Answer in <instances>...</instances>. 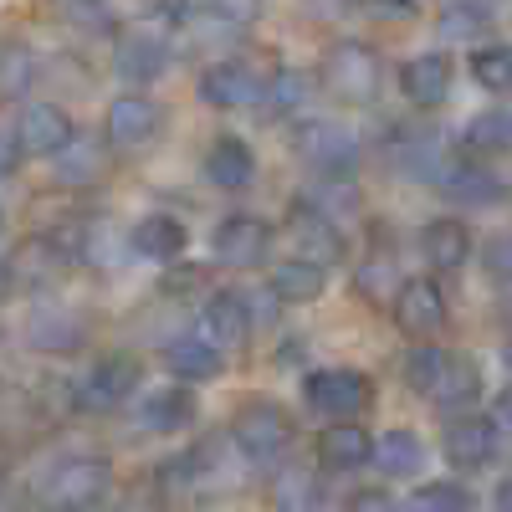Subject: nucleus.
Returning a JSON list of instances; mask_svg holds the SVG:
<instances>
[{
  "label": "nucleus",
  "mask_w": 512,
  "mask_h": 512,
  "mask_svg": "<svg viewBox=\"0 0 512 512\" xmlns=\"http://www.w3.org/2000/svg\"><path fill=\"white\" fill-rule=\"evenodd\" d=\"M461 149L477 159H497L512 149V108H487L461 128Z\"/></svg>",
  "instance_id": "bb28decb"
},
{
  "label": "nucleus",
  "mask_w": 512,
  "mask_h": 512,
  "mask_svg": "<svg viewBox=\"0 0 512 512\" xmlns=\"http://www.w3.org/2000/svg\"><path fill=\"white\" fill-rule=\"evenodd\" d=\"M487 26H492V16H487V6H477V0H456V6H446L441 21H436V31L446 41H477Z\"/></svg>",
  "instance_id": "72a5a7b5"
},
{
  "label": "nucleus",
  "mask_w": 512,
  "mask_h": 512,
  "mask_svg": "<svg viewBox=\"0 0 512 512\" xmlns=\"http://www.w3.org/2000/svg\"><path fill=\"white\" fill-rule=\"evenodd\" d=\"M267 251H272V226L262 216H226L221 231H216V262L221 267H262L267 262Z\"/></svg>",
  "instance_id": "9d476101"
},
{
  "label": "nucleus",
  "mask_w": 512,
  "mask_h": 512,
  "mask_svg": "<svg viewBox=\"0 0 512 512\" xmlns=\"http://www.w3.org/2000/svg\"><path fill=\"white\" fill-rule=\"evenodd\" d=\"M395 164H400V175L410 180H436L441 175V139L436 134H415V128H400L395 134Z\"/></svg>",
  "instance_id": "cd10ccee"
},
{
  "label": "nucleus",
  "mask_w": 512,
  "mask_h": 512,
  "mask_svg": "<svg viewBox=\"0 0 512 512\" xmlns=\"http://www.w3.org/2000/svg\"><path fill=\"white\" fill-rule=\"evenodd\" d=\"M492 415H497V420H492L497 431H502V425L512 431V390H502V395H497V410H492Z\"/></svg>",
  "instance_id": "de8ad7c7"
},
{
  "label": "nucleus",
  "mask_w": 512,
  "mask_h": 512,
  "mask_svg": "<svg viewBox=\"0 0 512 512\" xmlns=\"http://www.w3.org/2000/svg\"><path fill=\"white\" fill-rule=\"evenodd\" d=\"M323 88L338 103H374L379 93V57L364 41H338V47L323 57Z\"/></svg>",
  "instance_id": "39448f33"
},
{
  "label": "nucleus",
  "mask_w": 512,
  "mask_h": 512,
  "mask_svg": "<svg viewBox=\"0 0 512 512\" xmlns=\"http://www.w3.org/2000/svg\"><path fill=\"white\" fill-rule=\"evenodd\" d=\"M57 159V185H93L103 175V149L98 144H82L77 134L67 139V149L52 154Z\"/></svg>",
  "instance_id": "2f4dec72"
},
{
  "label": "nucleus",
  "mask_w": 512,
  "mask_h": 512,
  "mask_svg": "<svg viewBox=\"0 0 512 512\" xmlns=\"http://www.w3.org/2000/svg\"><path fill=\"white\" fill-rule=\"evenodd\" d=\"M16 512H57V507H52V502H47V497H41V502H21V507H16Z\"/></svg>",
  "instance_id": "8fccbe9b"
},
{
  "label": "nucleus",
  "mask_w": 512,
  "mask_h": 512,
  "mask_svg": "<svg viewBox=\"0 0 512 512\" xmlns=\"http://www.w3.org/2000/svg\"><path fill=\"white\" fill-rule=\"evenodd\" d=\"M82 318L67 313V308H36L26 318V344L41 349V354H77L82 349Z\"/></svg>",
  "instance_id": "6ab92c4d"
},
{
  "label": "nucleus",
  "mask_w": 512,
  "mask_h": 512,
  "mask_svg": "<svg viewBox=\"0 0 512 512\" xmlns=\"http://www.w3.org/2000/svg\"><path fill=\"white\" fill-rule=\"evenodd\" d=\"M349 512H395V497H390V492L364 487V492H354V497H349Z\"/></svg>",
  "instance_id": "c03bdc74"
},
{
  "label": "nucleus",
  "mask_w": 512,
  "mask_h": 512,
  "mask_svg": "<svg viewBox=\"0 0 512 512\" xmlns=\"http://www.w3.org/2000/svg\"><path fill=\"white\" fill-rule=\"evenodd\" d=\"M482 262H487L492 282H512V236H492L487 251H482Z\"/></svg>",
  "instance_id": "79ce46f5"
},
{
  "label": "nucleus",
  "mask_w": 512,
  "mask_h": 512,
  "mask_svg": "<svg viewBox=\"0 0 512 512\" xmlns=\"http://www.w3.org/2000/svg\"><path fill=\"white\" fill-rule=\"evenodd\" d=\"M502 359H507V369H512V349H507V354H502Z\"/></svg>",
  "instance_id": "864d4df0"
},
{
  "label": "nucleus",
  "mask_w": 512,
  "mask_h": 512,
  "mask_svg": "<svg viewBox=\"0 0 512 512\" xmlns=\"http://www.w3.org/2000/svg\"><path fill=\"white\" fill-rule=\"evenodd\" d=\"M164 67H169V47L159 36H144V31L123 36L118 52H113V72L128 82V88H149L154 77H164Z\"/></svg>",
  "instance_id": "dca6fc26"
},
{
  "label": "nucleus",
  "mask_w": 512,
  "mask_h": 512,
  "mask_svg": "<svg viewBox=\"0 0 512 512\" xmlns=\"http://www.w3.org/2000/svg\"><path fill=\"white\" fill-rule=\"evenodd\" d=\"M0 231H6V221H0Z\"/></svg>",
  "instance_id": "5fc2aeb1"
},
{
  "label": "nucleus",
  "mask_w": 512,
  "mask_h": 512,
  "mask_svg": "<svg viewBox=\"0 0 512 512\" xmlns=\"http://www.w3.org/2000/svg\"><path fill=\"white\" fill-rule=\"evenodd\" d=\"M292 149L303 164L323 169L328 180H349L359 159H364V144L354 128L344 123H328V118H308V123H297V134H292Z\"/></svg>",
  "instance_id": "f257e3e1"
},
{
  "label": "nucleus",
  "mask_w": 512,
  "mask_h": 512,
  "mask_svg": "<svg viewBox=\"0 0 512 512\" xmlns=\"http://www.w3.org/2000/svg\"><path fill=\"white\" fill-rule=\"evenodd\" d=\"M436 185H441V190H446V200H456V205H497V200H502V180H497V169H482L477 159L441 164Z\"/></svg>",
  "instance_id": "f3484780"
},
{
  "label": "nucleus",
  "mask_w": 512,
  "mask_h": 512,
  "mask_svg": "<svg viewBox=\"0 0 512 512\" xmlns=\"http://www.w3.org/2000/svg\"><path fill=\"white\" fill-rule=\"evenodd\" d=\"M420 251L436 272H456L466 256H472V231H466L456 216H441V221H431L420 231Z\"/></svg>",
  "instance_id": "a878e982"
},
{
  "label": "nucleus",
  "mask_w": 512,
  "mask_h": 512,
  "mask_svg": "<svg viewBox=\"0 0 512 512\" xmlns=\"http://www.w3.org/2000/svg\"><path fill=\"white\" fill-rule=\"evenodd\" d=\"M134 256H149V262H180L185 246H190V231L175 221V216H144L128 236Z\"/></svg>",
  "instance_id": "393cba45"
},
{
  "label": "nucleus",
  "mask_w": 512,
  "mask_h": 512,
  "mask_svg": "<svg viewBox=\"0 0 512 512\" xmlns=\"http://www.w3.org/2000/svg\"><path fill=\"white\" fill-rule=\"evenodd\" d=\"M431 395L436 405H446V410H461V405H472L477 395H482V369H477V359L472 354H441V369H436V379H431Z\"/></svg>",
  "instance_id": "aec40b11"
},
{
  "label": "nucleus",
  "mask_w": 512,
  "mask_h": 512,
  "mask_svg": "<svg viewBox=\"0 0 512 512\" xmlns=\"http://www.w3.org/2000/svg\"><path fill=\"white\" fill-rule=\"evenodd\" d=\"M231 441L246 461H272L292 446V415L272 400H246L231 420Z\"/></svg>",
  "instance_id": "20e7f679"
},
{
  "label": "nucleus",
  "mask_w": 512,
  "mask_h": 512,
  "mask_svg": "<svg viewBox=\"0 0 512 512\" xmlns=\"http://www.w3.org/2000/svg\"><path fill=\"white\" fill-rule=\"evenodd\" d=\"M364 11L369 16H384V21H405L415 6H410V0H364Z\"/></svg>",
  "instance_id": "49530a36"
},
{
  "label": "nucleus",
  "mask_w": 512,
  "mask_h": 512,
  "mask_svg": "<svg viewBox=\"0 0 512 512\" xmlns=\"http://www.w3.org/2000/svg\"><path fill=\"white\" fill-rule=\"evenodd\" d=\"M200 98L210 108H226L231 113V108H246V103L262 98V82H256V72L246 62H210L200 72Z\"/></svg>",
  "instance_id": "4468645a"
},
{
  "label": "nucleus",
  "mask_w": 512,
  "mask_h": 512,
  "mask_svg": "<svg viewBox=\"0 0 512 512\" xmlns=\"http://www.w3.org/2000/svg\"><path fill=\"white\" fill-rule=\"evenodd\" d=\"M441 451H446L451 466H461V472H477V466H487L497 456V425L487 415H461V420L446 425Z\"/></svg>",
  "instance_id": "ddd939ff"
},
{
  "label": "nucleus",
  "mask_w": 512,
  "mask_h": 512,
  "mask_svg": "<svg viewBox=\"0 0 512 512\" xmlns=\"http://www.w3.org/2000/svg\"><path fill=\"white\" fill-rule=\"evenodd\" d=\"M395 282V267L390 262H369V267H359V277H354V287L364 292V297H374V287H390Z\"/></svg>",
  "instance_id": "37998d69"
},
{
  "label": "nucleus",
  "mask_w": 512,
  "mask_h": 512,
  "mask_svg": "<svg viewBox=\"0 0 512 512\" xmlns=\"http://www.w3.org/2000/svg\"><path fill=\"white\" fill-rule=\"evenodd\" d=\"M323 287H328V267L308 262V256H292V262H282L272 272V292L282 297V303H313Z\"/></svg>",
  "instance_id": "c756f323"
},
{
  "label": "nucleus",
  "mask_w": 512,
  "mask_h": 512,
  "mask_svg": "<svg viewBox=\"0 0 512 512\" xmlns=\"http://www.w3.org/2000/svg\"><path fill=\"white\" fill-rule=\"evenodd\" d=\"M103 128H108V144H113V149H128V154H134V149H144V144L159 139L164 108H159L154 98H144V93H123V98L108 103Z\"/></svg>",
  "instance_id": "0eeeda50"
},
{
  "label": "nucleus",
  "mask_w": 512,
  "mask_h": 512,
  "mask_svg": "<svg viewBox=\"0 0 512 512\" xmlns=\"http://www.w3.org/2000/svg\"><path fill=\"white\" fill-rule=\"evenodd\" d=\"M303 400H308L318 415H359V410H369V400H374V384H369V374H359V369H318V374H308V384H303Z\"/></svg>",
  "instance_id": "423d86ee"
},
{
  "label": "nucleus",
  "mask_w": 512,
  "mask_h": 512,
  "mask_svg": "<svg viewBox=\"0 0 512 512\" xmlns=\"http://www.w3.org/2000/svg\"><path fill=\"white\" fill-rule=\"evenodd\" d=\"M492 502H497V512H512V477L497 487V497H492Z\"/></svg>",
  "instance_id": "09e8293b"
},
{
  "label": "nucleus",
  "mask_w": 512,
  "mask_h": 512,
  "mask_svg": "<svg viewBox=\"0 0 512 512\" xmlns=\"http://www.w3.org/2000/svg\"><path fill=\"white\" fill-rule=\"evenodd\" d=\"M395 328L410 333V338H431L446 328V292L431 282V277H410L395 287Z\"/></svg>",
  "instance_id": "1a4fd4ad"
},
{
  "label": "nucleus",
  "mask_w": 512,
  "mask_h": 512,
  "mask_svg": "<svg viewBox=\"0 0 512 512\" xmlns=\"http://www.w3.org/2000/svg\"><path fill=\"white\" fill-rule=\"evenodd\" d=\"M113 487V466L103 456H67L47 477V502L57 512H93Z\"/></svg>",
  "instance_id": "f03ea898"
},
{
  "label": "nucleus",
  "mask_w": 512,
  "mask_h": 512,
  "mask_svg": "<svg viewBox=\"0 0 512 512\" xmlns=\"http://www.w3.org/2000/svg\"><path fill=\"white\" fill-rule=\"evenodd\" d=\"M31 88H36V57L21 41H6V47H0V103H16Z\"/></svg>",
  "instance_id": "473e14b6"
},
{
  "label": "nucleus",
  "mask_w": 512,
  "mask_h": 512,
  "mask_svg": "<svg viewBox=\"0 0 512 512\" xmlns=\"http://www.w3.org/2000/svg\"><path fill=\"white\" fill-rule=\"evenodd\" d=\"M308 93H313V88H308V72H297V67H282L267 88H262V98H267V108H272L277 118L297 113V108L308 103Z\"/></svg>",
  "instance_id": "f704fd0d"
},
{
  "label": "nucleus",
  "mask_w": 512,
  "mask_h": 512,
  "mask_svg": "<svg viewBox=\"0 0 512 512\" xmlns=\"http://www.w3.org/2000/svg\"><path fill=\"white\" fill-rule=\"evenodd\" d=\"M134 384H139V364L128 354H108L88 369V379L77 384V410H88V415L118 410L128 395H134Z\"/></svg>",
  "instance_id": "6e6552de"
},
{
  "label": "nucleus",
  "mask_w": 512,
  "mask_h": 512,
  "mask_svg": "<svg viewBox=\"0 0 512 512\" xmlns=\"http://www.w3.org/2000/svg\"><path fill=\"white\" fill-rule=\"evenodd\" d=\"M384 477H415L420 466H425V446L415 431H384L374 441V456H369Z\"/></svg>",
  "instance_id": "c85d7f7f"
},
{
  "label": "nucleus",
  "mask_w": 512,
  "mask_h": 512,
  "mask_svg": "<svg viewBox=\"0 0 512 512\" xmlns=\"http://www.w3.org/2000/svg\"><path fill=\"white\" fill-rule=\"evenodd\" d=\"M11 134H16L21 154L52 159L57 149H67V139L77 134V128H72V118H67L62 103H26V113H21V123L11 128Z\"/></svg>",
  "instance_id": "9b49d317"
},
{
  "label": "nucleus",
  "mask_w": 512,
  "mask_h": 512,
  "mask_svg": "<svg viewBox=\"0 0 512 512\" xmlns=\"http://www.w3.org/2000/svg\"><path fill=\"white\" fill-rule=\"evenodd\" d=\"M441 354H446V349H431V344L410 349V359H405V384H410L415 395L431 390V379H436V369H441Z\"/></svg>",
  "instance_id": "58836bf2"
},
{
  "label": "nucleus",
  "mask_w": 512,
  "mask_h": 512,
  "mask_svg": "<svg viewBox=\"0 0 512 512\" xmlns=\"http://www.w3.org/2000/svg\"><path fill=\"white\" fill-rule=\"evenodd\" d=\"M466 507H472V492L456 482H425L410 497V512H466Z\"/></svg>",
  "instance_id": "e433bc0d"
},
{
  "label": "nucleus",
  "mask_w": 512,
  "mask_h": 512,
  "mask_svg": "<svg viewBox=\"0 0 512 512\" xmlns=\"http://www.w3.org/2000/svg\"><path fill=\"white\" fill-rule=\"evenodd\" d=\"M16 169H21V144H16L11 128H0V180H11Z\"/></svg>",
  "instance_id": "a18cd8bd"
},
{
  "label": "nucleus",
  "mask_w": 512,
  "mask_h": 512,
  "mask_svg": "<svg viewBox=\"0 0 512 512\" xmlns=\"http://www.w3.org/2000/svg\"><path fill=\"white\" fill-rule=\"evenodd\" d=\"M195 415H200V405L190 395V384H164V390L144 395V405H139V425H144V431H154V436L185 431Z\"/></svg>",
  "instance_id": "a211bd4d"
},
{
  "label": "nucleus",
  "mask_w": 512,
  "mask_h": 512,
  "mask_svg": "<svg viewBox=\"0 0 512 512\" xmlns=\"http://www.w3.org/2000/svg\"><path fill=\"white\" fill-rule=\"evenodd\" d=\"M0 267H6V287L41 292V287H57L62 282V272L72 267V251H67L62 236H26V241L11 246V256Z\"/></svg>",
  "instance_id": "7ed1b4c3"
},
{
  "label": "nucleus",
  "mask_w": 512,
  "mask_h": 512,
  "mask_svg": "<svg viewBox=\"0 0 512 512\" xmlns=\"http://www.w3.org/2000/svg\"><path fill=\"white\" fill-rule=\"evenodd\" d=\"M287 231H292L297 251H303L308 262H318V267H328V262H338V256H344V231L333 226L328 210H318V205H308V200L292 205Z\"/></svg>",
  "instance_id": "f8f14e48"
},
{
  "label": "nucleus",
  "mask_w": 512,
  "mask_h": 512,
  "mask_svg": "<svg viewBox=\"0 0 512 512\" xmlns=\"http://www.w3.org/2000/svg\"><path fill=\"white\" fill-rule=\"evenodd\" d=\"M67 21L72 26H88V31H113L108 0H67Z\"/></svg>",
  "instance_id": "ea45409f"
},
{
  "label": "nucleus",
  "mask_w": 512,
  "mask_h": 512,
  "mask_svg": "<svg viewBox=\"0 0 512 512\" xmlns=\"http://www.w3.org/2000/svg\"><path fill=\"white\" fill-rule=\"evenodd\" d=\"M472 77L487 93H512V47H477L472 52Z\"/></svg>",
  "instance_id": "c9c22d12"
},
{
  "label": "nucleus",
  "mask_w": 512,
  "mask_h": 512,
  "mask_svg": "<svg viewBox=\"0 0 512 512\" xmlns=\"http://www.w3.org/2000/svg\"><path fill=\"white\" fill-rule=\"evenodd\" d=\"M318 456H323L328 472H359V466L374 456V441H369V431H359L354 420H333L328 431L318 436Z\"/></svg>",
  "instance_id": "b1692460"
},
{
  "label": "nucleus",
  "mask_w": 512,
  "mask_h": 512,
  "mask_svg": "<svg viewBox=\"0 0 512 512\" xmlns=\"http://www.w3.org/2000/svg\"><path fill=\"white\" fill-rule=\"evenodd\" d=\"M246 333H251V318H246V308H241V292H216V297L200 308V338H205V344L236 349Z\"/></svg>",
  "instance_id": "4be33fe9"
},
{
  "label": "nucleus",
  "mask_w": 512,
  "mask_h": 512,
  "mask_svg": "<svg viewBox=\"0 0 512 512\" xmlns=\"http://www.w3.org/2000/svg\"><path fill=\"white\" fill-rule=\"evenodd\" d=\"M272 502H277V512H323V482L313 472H303V466H292V472H277Z\"/></svg>",
  "instance_id": "7c9ffc66"
},
{
  "label": "nucleus",
  "mask_w": 512,
  "mask_h": 512,
  "mask_svg": "<svg viewBox=\"0 0 512 512\" xmlns=\"http://www.w3.org/2000/svg\"><path fill=\"white\" fill-rule=\"evenodd\" d=\"M164 359H169V374H180V384H210V379L226 374V349L205 344L200 333L175 338V344L164 349Z\"/></svg>",
  "instance_id": "412c9836"
},
{
  "label": "nucleus",
  "mask_w": 512,
  "mask_h": 512,
  "mask_svg": "<svg viewBox=\"0 0 512 512\" xmlns=\"http://www.w3.org/2000/svg\"><path fill=\"white\" fill-rule=\"evenodd\" d=\"M502 323L512 328V297H507V303H502Z\"/></svg>",
  "instance_id": "3c124183"
},
{
  "label": "nucleus",
  "mask_w": 512,
  "mask_h": 512,
  "mask_svg": "<svg viewBox=\"0 0 512 512\" xmlns=\"http://www.w3.org/2000/svg\"><path fill=\"white\" fill-rule=\"evenodd\" d=\"M241 308H246V318H251V328H256V323H272V318H277L282 297H277L272 287H251V292H241Z\"/></svg>",
  "instance_id": "a19ab883"
},
{
  "label": "nucleus",
  "mask_w": 512,
  "mask_h": 512,
  "mask_svg": "<svg viewBox=\"0 0 512 512\" xmlns=\"http://www.w3.org/2000/svg\"><path fill=\"white\" fill-rule=\"evenodd\" d=\"M205 180L210 185H221V190H246L251 180H256V154H251V144H241V139H216L205 149Z\"/></svg>",
  "instance_id": "5701e85b"
},
{
  "label": "nucleus",
  "mask_w": 512,
  "mask_h": 512,
  "mask_svg": "<svg viewBox=\"0 0 512 512\" xmlns=\"http://www.w3.org/2000/svg\"><path fill=\"white\" fill-rule=\"evenodd\" d=\"M0 292H6V267H0Z\"/></svg>",
  "instance_id": "603ef678"
},
{
  "label": "nucleus",
  "mask_w": 512,
  "mask_h": 512,
  "mask_svg": "<svg viewBox=\"0 0 512 512\" xmlns=\"http://www.w3.org/2000/svg\"><path fill=\"white\" fill-rule=\"evenodd\" d=\"M118 251H128V236H118L113 226H88L82 231V256L93 267H118Z\"/></svg>",
  "instance_id": "4c0bfd02"
},
{
  "label": "nucleus",
  "mask_w": 512,
  "mask_h": 512,
  "mask_svg": "<svg viewBox=\"0 0 512 512\" xmlns=\"http://www.w3.org/2000/svg\"><path fill=\"white\" fill-rule=\"evenodd\" d=\"M400 93L415 103V108H441L451 98V57L446 52H425V57H410L400 67Z\"/></svg>",
  "instance_id": "2eb2a0df"
}]
</instances>
